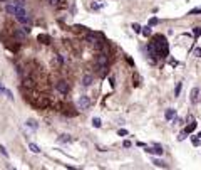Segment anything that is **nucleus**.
<instances>
[{
    "instance_id": "14",
    "label": "nucleus",
    "mask_w": 201,
    "mask_h": 170,
    "mask_svg": "<svg viewBox=\"0 0 201 170\" xmlns=\"http://www.w3.org/2000/svg\"><path fill=\"white\" fill-rule=\"evenodd\" d=\"M153 163L156 165V167H161V168H166V167H168V165H166V163L163 162V160H158V158H154V160H153Z\"/></svg>"
},
{
    "instance_id": "10",
    "label": "nucleus",
    "mask_w": 201,
    "mask_h": 170,
    "mask_svg": "<svg viewBox=\"0 0 201 170\" xmlns=\"http://www.w3.org/2000/svg\"><path fill=\"white\" fill-rule=\"evenodd\" d=\"M194 130H196V121H193V123H189V125H188V126H186V128L183 130V132H184L186 135H188V133H193Z\"/></svg>"
},
{
    "instance_id": "12",
    "label": "nucleus",
    "mask_w": 201,
    "mask_h": 170,
    "mask_svg": "<svg viewBox=\"0 0 201 170\" xmlns=\"http://www.w3.org/2000/svg\"><path fill=\"white\" fill-rule=\"evenodd\" d=\"M181 89H183V82H178L174 88V98H178V96L181 94Z\"/></svg>"
},
{
    "instance_id": "8",
    "label": "nucleus",
    "mask_w": 201,
    "mask_h": 170,
    "mask_svg": "<svg viewBox=\"0 0 201 170\" xmlns=\"http://www.w3.org/2000/svg\"><path fill=\"white\" fill-rule=\"evenodd\" d=\"M15 2H8V3H5V10H7V14H15Z\"/></svg>"
},
{
    "instance_id": "23",
    "label": "nucleus",
    "mask_w": 201,
    "mask_h": 170,
    "mask_svg": "<svg viewBox=\"0 0 201 170\" xmlns=\"http://www.w3.org/2000/svg\"><path fill=\"white\" fill-rule=\"evenodd\" d=\"M39 41H47V44H49V36H44V34H40V36H39Z\"/></svg>"
},
{
    "instance_id": "30",
    "label": "nucleus",
    "mask_w": 201,
    "mask_h": 170,
    "mask_svg": "<svg viewBox=\"0 0 201 170\" xmlns=\"http://www.w3.org/2000/svg\"><path fill=\"white\" fill-rule=\"evenodd\" d=\"M57 64H64V57L62 56H57Z\"/></svg>"
},
{
    "instance_id": "20",
    "label": "nucleus",
    "mask_w": 201,
    "mask_h": 170,
    "mask_svg": "<svg viewBox=\"0 0 201 170\" xmlns=\"http://www.w3.org/2000/svg\"><path fill=\"white\" fill-rule=\"evenodd\" d=\"M194 14H201V7H196L193 10H189V15H194Z\"/></svg>"
},
{
    "instance_id": "17",
    "label": "nucleus",
    "mask_w": 201,
    "mask_h": 170,
    "mask_svg": "<svg viewBox=\"0 0 201 170\" xmlns=\"http://www.w3.org/2000/svg\"><path fill=\"white\" fill-rule=\"evenodd\" d=\"M61 140H62V142H66V143H71V142H72L71 135H62V137H61Z\"/></svg>"
},
{
    "instance_id": "16",
    "label": "nucleus",
    "mask_w": 201,
    "mask_h": 170,
    "mask_svg": "<svg viewBox=\"0 0 201 170\" xmlns=\"http://www.w3.org/2000/svg\"><path fill=\"white\" fill-rule=\"evenodd\" d=\"M29 148H30V152H34V153H40V148H39L35 143H30V145H29Z\"/></svg>"
},
{
    "instance_id": "22",
    "label": "nucleus",
    "mask_w": 201,
    "mask_h": 170,
    "mask_svg": "<svg viewBox=\"0 0 201 170\" xmlns=\"http://www.w3.org/2000/svg\"><path fill=\"white\" fill-rule=\"evenodd\" d=\"M158 24V19L156 17H153V19H149V27H153V26H156Z\"/></svg>"
},
{
    "instance_id": "15",
    "label": "nucleus",
    "mask_w": 201,
    "mask_h": 170,
    "mask_svg": "<svg viewBox=\"0 0 201 170\" xmlns=\"http://www.w3.org/2000/svg\"><path fill=\"white\" fill-rule=\"evenodd\" d=\"M49 2V5H52V7H61L62 5V0H47Z\"/></svg>"
},
{
    "instance_id": "2",
    "label": "nucleus",
    "mask_w": 201,
    "mask_h": 170,
    "mask_svg": "<svg viewBox=\"0 0 201 170\" xmlns=\"http://www.w3.org/2000/svg\"><path fill=\"white\" fill-rule=\"evenodd\" d=\"M77 106H79V110H87L91 106V99L87 98V96H81V98L77 99Z\"/></svg>"
},
{
    "instance_id": "28",
    "label": "nucleus",
    "mask_w": 201,
    "mask_h": 170,
    "mask_svg": "<svg viewBox=\"0 0 201 170\" xmlns=\"http://www.w3.org/2000/svg\"><path fill=\"white\" fill-rule=\"evenodd\" d=\"M109 81H111V86L114 88V86H116V77H114V76H111V79H109Z\"/></svg>"
},
{
    "instance_id": "4",
    "label": "nucleus",
    "mask_w": 201,
    "mask_h": 170,
    "mask_svg": "<svg viewBox=\"0 0 201 170\" xmlns=\"http://www.w3.org/2000/svg\"><path fill=\"white\" fill-rule=\"evenodd\" d=\"M56 89L61 94H67V93H69V84H67L66 81H59L57 84H56Z\"/></svg>"
},
{
    "instance_id": "13",
    "label": "nucleus",
    "mask_w": 201,
    "mask_h": 170,
    "mask_svg": "<svg viewBox=\"0 0 201 170\" xmlns=\"http://www.w3.org/2000/svg\"><path fill=\"white\" fill-rule=\"evenodd\" d=\"M92 126H94V128H101V126H102V120L101 118H92Z\"/></svg>"
},
{
    "instance_id": "29",
    "label": "nucleus",
    "mask_w": 201,
    "mask_h": 170,
    "mask_svg": "<svg viewBox=\"0 0 201 170\" xmlns=\"http://www.w3.org/2000/svg\"><path fill=\"white\" fill-rule=\"evenodd\" d=\"M122 147H124V148H129V147H131V142H129V140H126V142L122 143Z\"/></svg>"
},
{
    "instance_id": "26",
    "label": "nucleus",
    "mask_w": 201,
    "mask_h": 170,
    "mask_svg": "<svg viewBox=\"0 0 201 170\" xmlns=\"http://www.w3.org/2000/svg\"><path fill=\"white\" fill-rule=\"evenodd\" d=\"M132 29H134L136 32H141V26H138V24H132Z\"/></svg>"
},
{
    "instance_id": "3",
    "label": "nucleus",
    "mask_w": 201,
    "mask_h": 170,
    "mask_svg": "<svg viewBox=\"0 0 201 170\" xmlns=\"http://www.w3.org/2000/svg\"><path fill=\"white\" fill-rule=\"evenodd\" d=\"M96 62H97V66H101V67H107V64H109V59H107V54H106V52H101V54L97 56Z\"/></svg>"
},
{
    "instance_id": "24",
    "label": "nucleus",
    "mask_w": 201,
    "mask_h": 170,
    "mask_svg": "<svg viewBox=\"0 0 201 170\" xmlns=\"http://www.w3.org/2000/svg\"><path fill=\"white\" fill-rule=\"evenodd\" d=\"M191 142H193V145H194V147H198V145H199V138H191Z\"/></svg>"
},
{
    "instance_id": "6",
    "label": "nucleus",
    "mask_w": 201,
    "mask_h": 170,
    "mask_svg": "<svg viewBox=\"0 0 201 170\" xmlns=\"http://www.w3.org/2000/svg\"><path fill=\"white\" fill-rule=\"evenodd\" d=\"M199 98V88H193L191 89V93H189V99H191V103H196Z\"/></svg>"
},
{
    "instance_id": "11",
    "label": "nucleus",
    "mask_w": 201,
    "mask_h": 170,
    "mask_svg": "<svg viewBox=\"0 0 201 170\" xmlns=\"http://www.w3.org/2000/svg\"><path fill=\"white\" fill-rule=\"evenodd\" d=\"M27 126H29V128H30V130H34V132H35V130L39 128V125H37V121H34V120H29L27 121V123H25Z\"/></svg>"
},
{
    "instance_id": "27",
    "label": "nucleus",
    "mask_w": 201,
    "mask_h": 170,
    "mask_svg": "<svg viewBox=\"0 0 201 170\" xmlns=\"http://www.w3.org/2000/svg\"><path fill=\"white\" fill-rule=\"evenodd\" d=\"M117 135H121V137H124V135H127V130H117Z\"/></svg>"
},
{
    "instance_id": "5",
    "label": "nucleus",
    "mask_w": 201,
    "mask_h": 170,
    "mask_svg": "<svg viewBox=\"0 0 201 170\" xmlns=\"http://www.w3.org/2000/svg\"><path fill=\"white\" fill-rule=\"evenodd\" d=\"M146 152H148V153H154V155H163L164 153L159 143H154V147H148V148H146Z\"/></svg>"
},
{
    "instance_id": "9",
    "label": "nucleus",
    "mask_w": 201,
    "mask_h": 170,
    "mask_svg": "<svg viewBox=\"0 0 201 170\" xmlns=\"http://www.w3.org/2000/svg\"><path fill=\"white\" fill-rule=\"evenodd\" d=\"M92 79H94L92 74H86L84 77H82V84H84V86H91L92 84Z\"/></svg>"
},
{
    "instance_id": "18",
    "label": "nucleus",
    "mask_w": 201,
    "mask_h": 170,
    "mask_svg": "<svg viewBox=\"0 0 201 170\" xmlns=\"http://www.w3.org/2000/svg\"><path fill=\"white\" fill-rule=\"evenodd\" d=\"M193 36H194V37H199V36H201V27H194V29H193Z\"/></svg>"
},
{
    "instance_id": "19",
    "label": "nucleus",
    "mask_w": 201,
    "mask_h": 170,
    "mask_svg": "<svg viewBox=\"0 0 201 170\" xmlns=\"http://www.w3.org/2000/svg\"><path fill=\"white\" fill-rule=\"evenodd\" d=\"M143 34H144L146 37H149V36H151V27H149V26L144 27V29H143Z\"/></svg>"
},
{
    "instance_id": "31",
    "label": "nucleus",
    "mask_w": 201,
    "mask_h": 170,
    "mask_svg": "<svg viewBox=\"0 0 201 170\" xmlns=\"http://www.w3.org/2000/svg\"><path fill=\"white\" fill-rule=\"evenodd\" d=\"M198 138H201V132H199V133H198Z\"/></svg>"
},
{
    "instance_id": "25",
    "label": "nucleus",
    "mask_w": 201,
    "mask_h": 170,
    "mask_svg": "<svg viewBox=\"0 0 201 170\" xmlns=\"http://www.w3.org/2000/svg\"><path fill=\"white\" fill-rule=\"evenodd\" d=\"M194 56L196 57H201V49H199V47H196V49H194Z\"/></svg>"
},
{
    "instance_id": "7",
    "label": "nucleus",
    "mask_w": 201,
    "mask_h": 170,
    "mask_svg": "<svg viewBox=\"0 0 201 170\" xmlns=\"http://www.w3.org/2000/svg\"><path fill=\"white\" fill-rule=\"evenodd\" d=\"M176 116V110L174 108H169V110H166V113H164V118H166V121H171Z\"/></svg>"
},
{
    "instance_id": "1",
    "label": "nucleus",
    "mask_w": 201,
    "mask_h": 170,
    "mask_svg": "<svg viewBox=\"0 0 201 170\" xmlns=\"http://www.w3.org/2000/svg\"><path fill=\"white\" fill-rule=\"evenodd\" d=\"M15 19L20 24H29L30 22V19H29V14H27V10H25V5H17L15 7Z\"/></svg>"
},
{
    "instance_id": "21",
    "label": "nucleus",
    "mask_w": 201,
    "mask_h": 170,
    "mask_svg": "<svg viewBox=\"0 0 201 170\" xmlns=\"http://www.w3.org/2000/svg\"><path fill=\"white\" fill-rule=\"evenodd\" d=\"M0 152H2V155L3 157H8V153H7V150H5V147H3L2 143H0Z\"/></svg>"
}]
</instances>
